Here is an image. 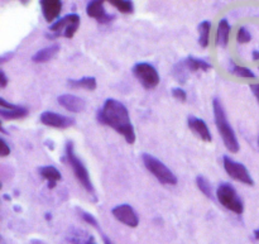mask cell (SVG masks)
Here are the masks:
<instances>
[{
  "label": "cell",
  "instance_id": "6da1fadb",
  "mask_svg": "<svg viewBox=\"0 0 259 244\" xmlns=\"http://www.w3.org/2000/svg\"><path fill=\"white\" fill-rule=\"evenodd\" d=\"M98 120L103 126L110 127L120 134L126 143L133 144L136 142V131L132 124L131 116L126 106L116 99H106L103 108L98 111Z\"/></svg>",
  "mask_w": 259,
  "mask_h": 244
},
{
  "label": "cell",
  "instance_id": "7a4b0ae2",
  "mask_svg": "<svg viewBox=\"0 0 259 244\" xmlns=\"http://www.w3.org/2000/svg\"><path fill=\"white\" fill-rule=\"evenodd\" d=\"M212 111H214L215 124H217V128L219 131V134L222 137L223 142H224L225 147L232 153H237L239 151V142H238L237 136H235L234 129L232 128L229 120H228L224 106H223V104L220 103L218 98L212 100Z\"/></svg>",
  "mask_w": 259,
  "mask_h": 244
},
{
  "label": "cell",
  "instance_id": "3957f363",
  "mask_svg": "<svg viewBox=\"0 0 259 244\" xmlns=\"http://www.w3.org/2000/svg\"><path fill=\"white\" fill-rule=\"evenodd\" d=\"M66 159H67L68 165H70V167L72 169V172L73 175H75L76 180L78 181V184H80L88 192L95 194V190H94L93 182H91L90 180V175H89L88 169H86V166L83 165V162L76 156L72 142H67V143H66Z\"/></svg>",
  "mask_w": 259,
  "mask_h": 244
},
{
  "label": "cell",
  "instance_id": "277c9868",
  "mask_svg": "<svg viewBox=\"0 0 259 244\" xmlns=\"http://www.w3.org/2000/svg\"><path fill=\"white\" fill-rule=\"evenodd\" d=\"M142 161H143L146 169L163 185H177V177L166 165L158 158L153 157L149 153L142 154Z\"/></svg>",
  "mask_w": 259,
  "mask_h": 244
},
{
  "label": "cell",
  "instance_id": "5b68a950",
  "mask_svg": "<svg viewBox=\"0 0 259 244\" xmlns=\"http://www.w3.org/2000/svg\"><path fill=\"white\" fill-rule=\"evenodd\" d=\"M217 199L225 209L230 210L235 214L242 215L244 213V204H243L242 199L238 195L237 190L228 182L219 185L217 190Z\"/></svg>",
  "mask_w": 259,
  "mask_h": 244
},
{
  "label": "cell",
  "instance_id": "8992f818",
  "mask_svg": "<svg viewBox=\"0 0 259 244\" xmlns=\"http://www.w3.org/2000/svg\"><path fill=\"white\" fill-rule=\"evenodd\" d=\"M81 18L76 13L65 15L63 18L58 19L57 22L50 25L51 34H47L48 38H57V37H66L72 38L75 33L77 32L80 27Z\"/></svg>",
  "mask_w": 259,
  "mask_h": 244
},
{
  "label": "cell",
  "instance_id": "52a82bcc",
  "mask_svg": "<svg viewBox=\"0 0 259 244\" xmlns=\"http://www.w3.org/2000/svg\"><path fill=\"white\" fill-rule=\"evenodd\" d=\"M134 76L138 78L144 89L151 90L158 86L159 84V73L157 68L152 63L148 62H138L132 68Z\"/></svg>",
  "mask_w": 259,
  "mask_h": 244
},
{
  "label": "cell",
  "instance_id": "ba28073f",
  "mask_svg": "<svg viewBox=\"0 0 259 244\" xmlns=\"http://www.w3.org/2000/svg\"><path fill=\"white\" fill-rule=\"evenodd\" d=\"M223 166H224V170L227 171V174L233 180H237V181L248 185V186H253L254 185V181H253L248 169L244 165L240 164V162L234 161L229 156H224L223 157Z\"/></svg>",
  "mask_w": 259,
  "mask_h": 244
},
{
  "label": "cell",
  "instance_id": "9c48e42d",
  "mask_svg": "<svg viewBox=\"0 0 259 244\" xmlns=\"http://www.w3.org/2000/svg\"><path fill=\"white\" fill-rule=\"evenodd\" d=\"M111 214L118 222L129 228H137L139 225V217L136 210L129 204L116 205L111 209Z\"/></svg>",
  "mask_w": 259,
  "mask_h": 244
},
{
  "label": "cell",
  "instance_id": "30bf717a",
  "mask_svg": "<svg viewBox=\"0 0 259 244\" xmlns=\"http://www.w3.org/2000/svg\"><path fill=\"white\" fill-rule=\"evenodd\" d=\"M39 120L43 126L57 129H66L75 126V119L58 114L56 111H43L39 116Z\"/></svg>",
  "mask_w": 259,
  "mask_h": 244
},
{
  "label": "cell",
  "instance_id": "8fae6325",
  "mask_svg": "<svg viewBox=\"0 0 259 244\" xmlns=\"http://www.w3.org/2000/svg\"><path fill=\"white\" fill-rule=\"evenodd\" d=\"M86 13L90 18L98 20L99 24H109L114 20V15L106 13L104 8V2L101 0H91L86 5Z\"/></svg>",
  "mask_w": 259,
  "mask_h": 244
},
{
  "label": "cell",
  "instance_id": "7c38bea8",
  "mask_svg": "<svg viewBox=\"0 0 259 244\" xmlns=\"http://www.w3.org/2000/svg\"><path fill=\"white\" fill-rule=\"evenodd\" d=\"M187 126H189L190 131H191L197 138L201 139V141L207 142V143H210V142L212 141L211 132H210L209 127L205 123V120L196 118V116L194 115H190L189 118H187Z\"/></svg>",
  "mask_w": 259,
  "mask_h": 244
},
{
  "label": "cell",
  "instance_id": "4fadbf2b",
  "mask_svg": "<svg viewBox=\"0 0 259 244\" xmlns=\"http://www.w3.org/2000/svg\"><path fill=\"white\" fill-rule=\"evenodd\" d=\"M57 103L70 113H81L85 110L86 103L80 96L72 95V94H62L57 98Z\"/></svg>",
  "mask_w": 259,
  "mask_h": 244
},
{
  "label": "cell",
  "instance_id": "5bb4252c",
  "mask_svg": "<svg viewBox=\"0 0 259 244\" xmlns=\"http://www.w3.org/2000/svg\"><path fill=\"white\" fill-rule=\"evenodd\" d=\"M40 8H42V14L46 22L52 23L56 18L60 17L62 12V2L60 0H40Z\"/></svg>",
  "mask_w": 259,
  "mask_h": 244
},
{
  "label": "cell",
  "instance_id": "9a60e30c",
  "mask_svg": "<svg viewBox=\"0 0 259 244\" xmlns=\"http://www.w3.org/2000/svg\"><path fill=\"white\" fill-rule=\"evenodd\" d=\"M60 51V46L58 45H51L48 47L42 48L38 52H35L34 55L32 56V61L35 63H45L47 61L52 60L56 55Z\"/></svg>",
  "mask_w": 259,
  "mask_h": 244
},
{
  "label": "cell",
  "instance_id": "2e32d148",
  "mask_svg": "<svg viewBox=\"0 0 259 244\" xmlns=\"http://www.w3.org/2000/svg\"><path fill=\"white\" fill-rule=\"evenodd\" d=\"M230 37V24L225 18L220 19L217 29V46L219 47H227Z\"/></svg>",
  "mask_w": 259,
  "mask_h": 244
},
{
  "label": "cell",
  "instance_id": "e0dca14e",
  "mask_svg": "<svg viewBox=\"0 0 259 244\" xmlns=\"http://www.w3.org/2000/svg\"><path fill=\"white\" fill-rule=\"evenodd\" d=\"M67 85L72 89H85V90L93 91L98 86V81L93 76H86L78 80H67Z\"/></svg>",
  "mask_w": 259,
  "mask_h": 244
},
{
  "label": "cell",
  "instance_id": "ac0fdd59",
  "mask_svg": "<svg viewBox=\"0 0 259 244\" xmlns=\"http://www.w3.org/2000/svg\"><path fill=\"white\" fill-rule=\"evenodd\" d=\"M190 73L191 72H190L189 68H187L185 60L177 62L176 65L174 66V68H172V76H174L175 80H176L179 84H181V85H184V84L187 83Z\"/></svg>",
  "mask_w": 259,
  "mask_h": 244
},
{
  "label": "cell",
  "instance_id": "d6986e66",
  "mask_svg": "<svg viewBox=\"0 0 259 244\" xmlns=\"http://www.w3.org/2000/svg\"><path fill=\"white\" fill-rule=\"evenodd\" d=\"M185 62H186L187 68H189L190 72H196V71H209L212 68L211 63H209L205 60H200V58L192 57L189 56L187 58H185Z\"/></svg>",
  "mask_w": 259,
  "mask_h": 244
},
{
  "label": "cell",
  "instance_id": "ffe728a7",
  "mask_svg": "<svg viewBox=\"0 0 259 244\" xmlns=\"http://www.w3.org/2000/svg\"><path fill=\"white\" fill-rule=\"evenodd\" d=\"M28 109L24 108V106L18 105L15 109H0V115H2L3 119L5 120H17V119L25 118L28 115Z\"/></svg>",
  "mask_w": 259,
  "mask_h": 244
},
{
  "label": "cell",
  "instance_id": "44dd1931",
  "mask_svg": "<svg viewBox=\"0 0 259 244\" xmlns=\"http://www.w3.org/2000/svg\"><path fill=\"white\" fill-rule=\"evenodd\" d=\"M210 32H211V22L204 20L199 24V43L202 48H206L210 43Z\"/></svg>",
  "mask_w": 259,
  "mask_h": 244
},
{
  "label": "cell",
  "instance_id": "7402d4cb",
  "mask_svg": "<svg viewBox=\"0 0 259 244\" xmlns=\"http://www.w3.org/2000/svg\"><path fill=\"white\" fill-rule=\"evenodd\" d=\"M38 172H39L40 176L45 180H47L48 182H57L62 179L61 172L53 166H43L38 170Z\"/></svg>",
  "mask_w": 259,
  "mask_h": 244
},
{
  "label": "cell",
  "instance_id": "603a6c76",
  "mask_svg": "<svg viewBox=\"0 0 259 244\" xmlns=\"http://www.w3.org/2000/svg\"><path fill=\"white\" fill-rule=\"evenodd\" d=\"M196 185L199 187L200 191L207 197V199H214V190H212L211 184L209 182V180L206 177H204L202 175L196 177Z\"/></svg>",
  "mask_w": 259,
  "mask_h": 244
},
{
  "label": "cell",
  "instance_id": "cb8c5ba5",
  "mask_svg": "<svg viewBox=\"0 0 259 244\" xmlns=\"http://www.w3.org/2000/svg\"><path fill=\"white\" fill-rule=\"evenodd\" d=\"M109 3L123 14H132L134 12V4L131 0H110Z\"/></svg>",
  "mask_w": 259,
  "mask_h": 244
},
{
  "label": "cell",
  "instance_id": "d4e9b609",
  "mask_svg": "<svg viewBox=\"0 0 259 244\" xmlns=\"http://www.w3.org/2000/svg\"><path fill=\"white\" fill-rule=\"evenodd\" d=\"M230 72H232V75L237 76V77H240V78H253V80H254V78L257 77L252 70H249V68L247 67H243V66H238V65H233L232 67H230Z\"/></svg>",
  "mask_w": 259,
  "mask_h": 244
},
{
  "label": "cell",
  "instance_id": "484cf974",
  "mask_svg": "<svg viewBox=\"0 0 259 244\" xmlns=\"http://www.w3.org/2000/svg\"><path fill=\"white\" fill-rule=\"evenodd\" d=\"M77 212H78V215H80V218L83 220V222L88 223V224H90L91 227L98 228L99 229V223L93 214H90V213L85 212V210H82V209H78V208H77Z\"/></svg>",
  "mask_w": 259,
  "mask_h": 244
},
{
  "label": "cell",
  "instance_id": "4316f807",
  "mask_svg": "<svg viewBox=\"0 0 259 244\" xmlns=\"http://www.w3.org/2000/svg\"><path fill=\"white\" fill-rule=\"evenodd\" d=\"M237 40L239 43H242V45L249 43L250 40H252V35H250V33L248 32L247 28H244V27L239 28V30H238V33H237Z\"/></svg>",
  "mask_w": 259,
  "mask_h": 244
},
{
  "label": "cell",
  "instance_id": "83f0119b",
  "mask_svg": "<svg viewBox=\"0 0 259 244\" xmlns=\"http://www.w3.org/2000/svg\"><path fill=\"white\" fill-rule=\"evenodd\" d=\"M171 94L174 98H176L177 100L180 101H186L187 100V94L186 91L184 90L182 88H174L171 90Z\"/></svg>",
  "mask_w": 259,
  "mask_h": 244
},
{
  "label": "cell",
  "instance_id": "f1b7e54d",
  "mask_svg": "<svg viewBox=\"0 0 259 244\" xmlns=\"http://www.w3.org/2000/svg\"><path fill=\"white\" fill-rule=\"evenodd\" d=\"M0 143H2V157H7L10 154V147L8 146L7 141L4 138L0 139Z\"/></svg>",
  "mask_w": 259,
  "mask_h": 244
},
{
  "label": "cell",
  "instance_id": "f546056e",
  "mask_svg": "<svg viewBox=\"0 0 259 244\" xmlns=\"http://www.w3.org/2000/svg\"><path fill=\"white\" fill-rule=\"evenodd\" d=\"M0 106H2V109H15L18 105H15V104H10L8 103V101H5L4 98H0Z\"/></svg>",
  "mask_w": 259,
  "mask_h": 244
},
{
  "label": "cell",
  "instance_id": "4dcf8cb0",
  "mask_svg": "<svg viewBox=\"0 0 259 244\" xmlns=\"http://www.w3.org/2000/svg\"><path fill=\"white\" fill-rule=\"evenodd\" d=\"M9 84V80H8L7 75H5L4 71H0V86H2V89L7 88V85Z\"/></svg>",
  "mask_w": 259,
  "mask_h": 244
},
{
  "label": "cell",
  "instance_id": "1f68e13d",
  "mask_svg": "<svg viewBox=\"0 0 259 244\" xmlns=\"http://www.w3.org/2000/svg\"><path fill=\"white\" fill-rule=\"evenodd\" d=\"M249 89L252 90L253 95L255 96V99L259 101V84H250Z\"/></svg>",
  "mask_w": 259,
  "mask_h": 244
},
{
  "label": "cell",
  "instance_id": "d6a6232c",
  "mask_svg": "<svg viewBox=\"0 0 259 244\" xmlns=\"http://www.w3.org/2000/svg\"><path fill=\"white\" fill-rule=\"evenodd\" d=\"M12 57H13V52H10V53H8V55H3L2 60H0V61H2V63H4L5 61L9 60V58H12Z\"/></svg>",
  "mask_w": 259,
  "mask_h": 244
},
{
  "label": "cell",
  "instance_id": "836d02e7",
  "mask_svg": "<svg viewBox=\"0 0 259 244\" xmlns=\"http://www.w3.org/2000/svg\"><path fill=\"white\" fill-rule=\"evenodd\" d=\"M101 235H103V242H104V244H114L110 239H109L108 237H106L105 234H101Z\"/></svg>",
  "mask_w": 259,
  "mask_h": 244
},
{
  "label": "cell",
  "instance_id": "e575fe53",
  "mask_svg": "<svg viewBox=\"0 0 259 244\" xmlns=\"http://www.w3.org/2000/svg\"><path fill=\"white\" fill-rule=\"evenodd\" d=\"M252 58H253V61H258L259 60V51H254V52H253Z\"/></svg>",
  "mask_w": 259,
  "mask_h": 244
},
{
  "label": "cell",
  "instance_id": "d590c367",
  "mask_svg": "<svg viewBox=\"0 0 259 244\" xmlns=\"http://www.w3.org/2000/svg\"><path fill=\"white\" fill-rule=\"evenodd\" d=\"M83 244H96L95 242H94V238L93 237H91V238H89V239L88 240H86V242L85 243H83Z\"/></svg>",
  "mask_w": 259,
  "mask_h": 244
},
{
  "label": "cell",
  "instance_id": "8d00e7d4",
  "mask_svg": "<svg viewBox=\"0 0 259 244\" xmlns=\"http://www.w3.org/2000/svg\"><path fill=\"white\" fill-rule=\"evenodd\" d=\"M254 238H255V239L259 240V229L254 230Z\"/></svg>",
  "mask_w": 259,
  "mask_h": 244
},
{
  "label": "cell",
  "instance_id": "74e56055",
  "mask_svg": "<svg viewBox=\"0 0 259 244\" xmlns=\"http://www.w3.org/2000/svg\"><path fill=\"white\" fill-rule=\"evenodd\" d=\"M55 186H56V182H48V187H50V189H53Z\"/></svg>",
  "mask_w": 259,
  "mask_h": 244
}]
</instances>
